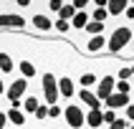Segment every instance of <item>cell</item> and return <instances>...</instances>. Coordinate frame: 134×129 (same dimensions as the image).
Returning <instances> with one entry per match:
<instances>
[{
    "instance_id": "603a6c76",
    "label": "cell",
    "mask_w": 134,
    "mask_h": 129,
    "mask_svg": "<svg viewBox=\"0 0 134 129\" xmlns=\"http://www.w3.org/2000/svg\"><path fill=\"white\" fill-rule=\"evenodd\" d=\"M36 121H41V124L48 121V104H41V109L36 111Z\"/></svg>"
},
{
    "instance_id": "8992f818",
    "label": "cell",
    "mask_w": 134,
    "mask_h": 129,
    "mask_svg": "<svg viewBox=\"0 0 134 129\" xmlns=\"http://www.w3.org/2000/svg\"><path fill=\"white\" fill-rule=\"evenodd\" d=\"M0 30H28V15L23 13H15V10H5L0 15Z\"/></svg>"
},
{
    "instance_id": "2e32d148",
    "label": "cell",
    "mask_w": 134,
    "mask_h": 129,
    "mask_svg": "<svg viewBox=\"0 0 134 129\" xmlns=\"http://www.w3.org/2000/svg\"><path fill=\"white\" fill-rule=\"evenodd\" d=\"M89 23H91V13H89V10L76 13V15H74V20H71V33H83Z\"/></svg>"
},
{
    "instance_id": "7c38bea8",
    "label": "cell",
    "mask_w": 134,
    "mask_h": 129,
    "mask_svg": "<svg viewBox=\"0 0 134 129\" xmlns=\"http://www.w3.org/2000/svg\"><path fill=\"white\" fill-rule=\"evenodd\" d=\"M132 101H134L132 96H127V94H119V91H116V94H111V96L104 101V109H114V111H121V109H127Z\"/></svg>"
},
{
    "instance_id": "83f0119b",
    "label": "cell",
    "mask_w": 134,
    "mask_h": 129,
    "mask_svg": "<svg viewBox=\"0 0 134 129\" xmlns=\"http://www.w3.org/2000/svg\"><path fill=\"white\" fill-rule=\"evenodd\" d=\"M129 66H132V78H134V58L129 61Z\"/></svg>"
},
{
    "instance_id": "f1b7e54d",
    "label": "cell",
    "mask_w": 134,
    "mask_h": 129,
    "mask_svg": "<svg viewBox=\"0 0 134 129\" xmlns=\"http://www.w3.org/2000/svg\"><path fill=\"white\" fill-rule=\"evenodd\" d=\"M0 109H3V99H0Z\"/></svg>"
},
{
    "instance_id": "484cf974",
    "label": "cell",
    "mask_w": 134,
    "mask_h": 129,
    "mask_svg": "<svg viewBox=\"0 0 134 129\" xmlns=\"http://www.w3.org/2000/svg\"><path fill=\"white\" fill-rule=\"evenodd\" d=\"M8 83H10V81L0 76V99H3V96H5V94H8Z\"/></svg>"
},
{
    "instance_id": "4fadbf2b",
    "label": "cell",
    "mask_w": 134,
    "mask_h": 129,
    "mask_svg": "<svg viewBox=\"0 0 134 129\" xmlns=\"http://www.w3.org/2000/svg\"><path fill=\"white\" fill-rule=\"evenodd\" d=\"M41 104H43V96L36 94V91H30L28 96L23 99V111L28 114V116H36V111L41 109Z\"/></svg>"
},
{
    "instance_id": "8fae6325",
    "label": "cell",
    "mask_w": 134,
    "mask_h": 129,
    "mask_svg": "<svg viewBox=\"0 0 134 129\" xmlns=\"http://www.w3.org/2000/svg\"><path fill=\"white\" fill-rule=\"evenodd\" d=\"M76 101H79L86 111H91V109H104V104H101V101H99V96H96V91H91V89H79Z\"/></svg>"
},
{
    "instance_id": "ac0fdd59",
    "label": "cell",
    "mask_w": 134,
    "mask_h": 129,
    "mask_svg": "<svg viewBox=\"0 0 134 129\" xmlns=\"http://www.w3.org/2000/svg\"><path fill=\"white\" fill-rule=\"evenodd\" d=\"M74 15H76V8H74V3L68 0L66 5L61 8V13L56 15V18H61V20H68V23H71V20H74Z\"/></svg>"
},
{
    "instance_id": "d4e9b609",
    "label": "cell",
    "mask_w": 134,
    "mask_h": 129,
    "mask_svg": "<svg viewBox=\"0 0 134 129\" xmlns=\"http://www.w3.org/2000/svg\"><path fill=\"white\" fill-rule=\"evenodd\" d=\"M106 129H132V127H129V121H127V119H121V116H119V119L114 121V124H109Z\"/></svg>"
},
{
    "instance_id": "4316f807",
    "label": "cell",
    "mask_w": 134,
    "mask_h": 129,
    "mask_svg": "<svg viewBox=\"0 0 134 129\" xmlns=\"http://www.w3.org/2000/svg\"><path fill=\"white\" fill-rule=\"evenodd\" d=\"M5 10H8V3H0V15L5 13Z\"/></svg>"
},
{
    "instance_id": "3957f363",
    "label": "cell",
    "mask_w": 134,
    "mask_h": 129,
    "mask_svg": "<svg viewBox=\"0 0 134 129\" xmlns=\"http://www.w3.org/2000/svg\"><path fill=\"white\" fill-rule=\"evenodd\" d=\"M63 121H66L68 129H83L86 127V109L79 101L63 104Z\"/></svg>"
},
{
    "instance_id": "7402d4cb",
    "label": "cell",
    "mask_w": 134,
    "mask_h": 129,
    "mask_svg": "<svg viewBox=\"0 0 134 129\" xmlns=\"http://www.w3.org/2000/svg\"><path fill=\"white\" fill-rule=\"evenodd\" d=\"M119 119V111H114V109H104V124H114V121Z\"/></svg>"
},
{
    "instance_id": "5bb4252c",
    "label": "cell",
    "mask_w": 134,
    "mask_h": 129,
    "mask_svg": "<svg viewBox=\"0 0 134 129\" xmlns=\"http://www.w3.org/2000/svg\"><path fill=\"white\" fill-rule=\"evenodd\" d=\"M127 8H129V0H109V18H111V23L121 20L124 18V13H127Z\"/></svg>"
},
{
    "instance_id": "52a82bcc",
    "label": "cell",
    "mask_w": 134,
    "mask_h": 129,
    "mask_svg": "<svg viewBox=\"0 0 134 129\" xmlns=\"http://www.w3.org/2000/svg\"><path fill=\"white\" fill-rule=\"evenodd\" d=\"M0 76L8 78V81H13L18 76V58L8 48H0Z\"/></svg>"
},
{
    "instance_id": "e0dca14e",
    "label": "cell",
    "mask_w": 134,
    "mask_h": 129,
    "mask_svg": "<svg viewBox=\"0 0 134 129\" xmlns=\"http://www.w3.org/2000/svg\"><path fill=\"white\" fill-rule=\"evenodd\" d=\"M106 30H109V25H106V23H96V20H91L89 25H86V30H83V36H86V38L106 36Z\"/></svg>"
},
{
    "instance_id": "ffe728a7",
    "label": "cell",
    "mask_w": 134,
    "mask_h": 129,
    "mask_svg": "<svg viewBox=\"0 0 134 129\" xmlns=\"http://www.w3.org/2000/svg\"><path fill=\"white\" fill-rule=\"evenodd\" d=\"M63 5H66L63 0H48V3H46V10H48L51 18H56V15L61 13V8H63Z\"/></svg>"
},
{
    "instance_id": "277c9868",
    "label": "cell",
    "mask_w": 134,
    "mask_h": 129,
    "mask_svg": "<svg viewBox=\"0 0 134 129\" xmlns=\"http://www.w3.org/2000/svg\"><path fill=\"white\" fill-rule=\"evenodd\" d=\"M53 20L48 13H33L28 15V33L33 36H53Z\"/></svg>"
},
{
    "instance_id": "cb8c5ba5",
    "label": "cell",
    "mask_w": 134,
    "mask_h": 129,
    "mask_svg": "<svg viewBox=\"0 0 134 129\" xmlns=\"http://www.w3.org/2000/svg\"><path fill=\"white\" fill-rule=\"evenodd\" d=\"M8 109H10V106H3V109H0V129L10 127V121H8Z\"/></svg>"
},
{
    "instance_id": "d6986e66",
    "label": "cell",
    "mask_w": 134,
    "mask_h": 129,
    "mask_svg": "<svg viewBox=\"0 0 134 129\" xmlns=\"http://www.w3.org/2000/svg\"><path fill=\"white\" fill-rule=\"evenodd\" d=\"M61 119H63V104L48 106V121H61Z\"/></svg>"
},
{
    "instance_id": "9a60e30c",
    "label": "cell",
    "mask_w": 134,
    "mask_h": 129,
    "mask_svg": "<svg viewBox=\"0 0 134 129\" xmlns=\"http://www.w3.org/2000/svg\"><path fill=\"white\" fill-rule=\"evenodd\" d=\"M28 114L23 111V109H8V121H10V127H15V129H23L25 124H28Z\"/></svg>"
},
{
    "instance_id": "5b68a950",
    "label": "cell",
    "mask_w": 134,
    "mask_h": 129,
    "mask_svg": "<svg viewBox=\"0 0 134 129\" xmlns=\"http://www.w3.org/2000/svg\"><path fill=\"white\" fill-rule=\"evenodd\" d=\"M58 94H61V104H71V101H76L79 83H76V76L71 74V71L58 74Z\"/></svg>"
},
{
    "instance_id": "7a4b0ae2",
    "label": "cell",
    "mask_w": 134,
    "mask_h": 129,
    "mask_svg": "<svg viewBox=\"0 0 134 129\" xmlns=\"http://www.w3.org/2000/svg\"><path fill=\"white\" fill-rule=\"evenodd\" d=\"M41 96H43V104L53 106L61 104V94H58V74L53 68H43L41 71Z\"/></svg>"
},
{
    "instance_id": "30bf717a",
    "label": "cell",
    "mask_w": 134,
    "mask_h": 129,
    "mask_svg": "<svg viewBox=\"0 0 134 129\" xmlns=\"http://www.w3.org/2000/svg\"><path fill=\"white\" fill-rule=\"evenodd\" d=\"M18 76H23L25 81H36V78H41V71L36 68V61L28 58V56H20L18 58Z\"/></svg>"
},
{
    "instance_id": "ba28073f",
    "label": "cell",
    "mask_w": 134,
    "mask_h": 129,
    "mask_svg": "<svg viewBox=\"0 0 134 129\" xmlns=\"http://www.w3.org/2000/svg\"><path fill=\"white\" fill-rule=\"evenodd\" d=\"M99 78H101V74H99L96 61H94V66H91V68H83L81 74L76 76V83H79V89H91V91H96Z\"/></svg>"
},
{
    "instance_id": "9c48e42d",
    "label": "cell",
    "mask_w": 134,
    "mask_h": 129,
    "mask_svg": "<svg viewBox=\"0 0 134 129\" xmlns=\"http://www.w3.org/2000/svg\"><path fill=\"white\" fill-rule=\"evenodd\" d=\"M111 94H116V76H114V74H104L101 78H99L96 96H99V101L104 104V101L111 96Z\"/></svg>"
},
{
    "instance_id": "44dd1931",
    "label": "cell",
    "mask_w": 134,
    "mask_h": 129,
    "mask_svg": "<svg viewBox=\"0 0 134 129\" xmlns=\"http://www.w3.org/2000/svg\"><path fill=\"white\" fill-rule=\"evenodd\" d=\"M119 116H121V119H127V121H129V127L134 129V101L127 106V109H121V111H119Z\"/></svg>"
},
{
    "instance_id": "6da1fadb",
    "label": "cell",
    "mask_w": 134,
    "mask_h": 129,
    "mask_svg": "<svg viewBox=\"0 0 134 129\" xmlns=\"http://www.w3.org/2000/svg\"><path fill=\"white\" fill-rule=\"evenodd\" d=\"M109 46H106V56H114V58H121V53L127 51L129 46L134 43V25L127 20H116L109 23Z\"/></svg>"
}]
</instances>
